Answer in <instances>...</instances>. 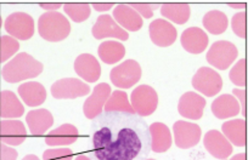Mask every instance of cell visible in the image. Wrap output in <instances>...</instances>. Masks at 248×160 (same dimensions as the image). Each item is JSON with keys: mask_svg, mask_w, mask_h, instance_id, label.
Returning <instances> with one entry per match:
<instances>
[{"mask_svg": "<svg viewBox=\"0 0 248 160\" xmlns=\"http://www.w3.org/2000/svg\"><path fill=\"white\" fill-rule=\"evenodd\" d=\"M92 160H147L150 126L137 113L104 112L90 126Z\"/></svg>", "mask_w": 248, "mask_h": 160, "instance_id": "cell-1", "label": "cell"}, {"mask_svg": "<svg viewBox=\"0 0 248 160\" xmlns=\"http://www.w3.org/2000/svg\"><path fill=\"white\" fill-rule=\"evenodd\" d=\"M43 64L27 52L16 55L8 64L1 69V76L10 84L32 79L42 74Z\"/></svg>", "mask_w": 248, "mask_h": 160, "instance_id": "cell-2", "label": "cell"}, {"mask_svg": "<svg viewBox=\"0 0 248 160\" xmlns=\"http://www.w3.org/2000/svg\"><path fill=\"white\" fill-rule=\"evenodd\" d=\"M38 30L43 39L47 42H61L71 33L70 21L57 11L43 14L38 21Z\"/></svg>", "mask_w": 248, "mask_h": 160, "instance_id": "cell-3", "label": "cell"}, {"mask_svg": "<svg viewBox=\"0 0 248 160\" xmlns=\"http://www.w3.org/2000/svg\"><path fill=\"white\" fill-rule=\"evenodd\" d=\"M109 78L114 87L129 89L141 78V67L134 59H127L112 69Z\"/></svg>", "mask_w": 248, "mask_h": 160, "instance_id": "cell-4", "label": "cell"}, {"mask_svg": "<svg viewBox=\"0 0 248 160\" xmlns=\"http://www.w3.org/2000/svg\"><path fill=\"white\" fill-rule=\"evenodd\" d=\"M132 107L138 116H149L158 106V95L154 87L149 85H140L132 92Z\"/></svg>", "mask_w": 248, "mask_h": 160, "instance_id": "cell-5", "label": "cell"}, {"mask_svg": "<svg viewBox=\"0 0 248 160\" xmlns=\"http://www.w3.org/2000/svg\"><path fill=\"white\" fill-rule=\"evenodd\" d=\"M237 47L230 42L226 40H219L211 46L207 52V61L216 68L224 71L231 66L237 57Z\"/></svg>", "mask_w": 248, "mask_h": 160, "instance_id": "cell-6", "label": "cell"}, {"mask_svg": "<svg viewBox=\"0 0 248 160\" xmlns=\"http://www.w3.org/2000/svg\"><path fill=\"white\" fill-rule=\"evenodd\" d=\"M192 87L204 96H216L223 87V80L218 72L209 67H201L192 78Z\"/></svg>", "mask_w": 248, "mask_h": 160, "instance_id": "cell-7", "label": "cell"}, {"mask_svg": "<svg viewBox=\"0 0 248 160\" xmlns=\"http://www.w3.org/2000/svg\"><path fill=\"white\" fill-rule=\"evenodd\" d=\"M90 92L89 85L76 78H63L55 82L51 87V95L54 99H78Z\"/></svg>", "mask_w": 248, "mask_h": 160, "instance_id": "cell-8", "label": "cell"}, {"mask_svg": "<svg viewBox=\"0 0 248 160\" xmlns=\"http://www.w3.org/2000/svg\"><path fill=\"white\" fill-rule=\"evenodd\" d=\"M5 29L17 40H28L34 34V20L26 13H14L5 20Z\"/></svg>", "mask_w": 248, "mask_h": 160, "instance_id": "cell-9", "label": "cell"}, {"mask_svg": "<svg viewBox=\"0 0 248 160\" xmlns=\"http://www.w3.org/2000/svg\"><path fill=\"white\" fill-rule=\"evenodd\" d=\"M176 147L189 149L195 147L201 140V128L197 124L178 120L173 126Z\"/></svg>", "mask_w": 248, "mask_h": 160, "instance_id": "cell-10", "label": "cell"}, {"mask_svg": "<svg viewBox=\"0 0 248 160\" xmlns=\"http://www.w3.org/2000/svg\"><path fill=\"white\" fill-rule=\"evenodd\" d=\"M111 87L106 83H101L95 87L93 94L85 100L83 104V113L90 120H94L96 116L102 113L107 100L111 96Z\"/></svg>", "mask_w": 248, "mask_h": 160, "instance_id": "cell-11", "label": "cell"}, {"mask_svg": "<svg viewBox=\"0 0 248 160\" xmlns=\"http://www.w3.org/2000/svg\"><path fill=\"white\" fill-rule=\"evenodd\" d=\"M93 35L95 39H105V38H116L119 40H128L129 34L127 30L119 27L118 23L109 15H101L93 26Z\"/></svg>", "mask_w": 248, "mask_h": 160, "instance_id": "cell-12", "label": "cell"}, {"mask_svg": "<svg viewBox=\"0 0 248 160\" xmlns=\"http://www.w3.org/2000/svg\"><path fill=\"white\" fill-rule=\"evenodd\" d=\"M206 100L199 94L195 92H186L179 100L178 111L179 114L187 119L199 120L203 116Z\"/></svg>", "mask_w": 248, "mask_h": 160, "instance_id": "cell-13", "label": "cell"}, {"mask_svg": "<svg viewBox=\"0 0 248 160\" xmlns=\"http://www.w3.org/2000/svg\"><path fill=\"white\" fill-rule=\"evenodd\" d=\"M204 147L207 152L217 159L224 160L232 153V145L226 140L225 136L218 130H211L206 133L203 138Z\"/></svg>", "mask_w": 248, "mask_h": 160, "instance_id": "cell-14", "label": "cell"}, {"mask_svg": "<svg viewBox=\"0 0 248 160\" xmlns=\"http://www.w3.org/2000/svg\"><path fill=\"white\" fill-rule=\"evenodd\" d=\"M150 38L157 46H170L176 40V29L168 21L157 18L150 23Z\"/></svg>", "mask_w": 248, "mask_h": 160, "instance_id": "cell-15", "label": "cell"}, {"mask_svg": "<svg viewBox=\"0 0 248 160\" xmlns=\"http://www.w3.org/2000/svg\"><path fill=\"white\" fill-rule=\"evenodd\" d=\"M27 137L26 128L20 120L3 119L0 123V140L8 145H20Z\"/></svg>", "mask_w": 248, "mask_h": 160, "instance_id": "cell-16", "label": "cell"}, {"mask_svg": "<svg viewBox=\"0 0 248 160\" xmlns=\"http://www.w3.org/2000/svg\"><path fill=\"white\" fill-rule=\"evenodd\" d=\"M75 71L88 83H95L101 75V67L99 61L89 54H82L76 58Z\"/></svg>", "mask_w": 248, "mask_h": 160, "instance_id": "cell-17", "label": "cell"}, {"mask_svg": "<svg viewBox=\"0 0 248 160\" xmlns=\"http://www.w3.org/2000/svg\"><path fill=\"white\" fill-rule=\"evenodd\" d=\"M181 45L190 54H201L208 46V35L199 27L187 28L181 34Z\"/></svg>", "mask_w": 248, "mask_h": 160, "instance_id": "cell-18", "label": "cell"}, {"mask_svg": "<svg viewBox=\"0 0 248 160\" xmlns=\"http://www.w3.org/2000/svg\"><path fill=\"white\" fill-rule=\"evenodd\" d=\"M112 16H113V20L123 27V29L125 28L130 32H137V30L141 29L142 17L128 4L117 5Z\"/></svg>", "mask_w": 248, "mask_h": 160, "instance_id": "cell-19", "label": "cell"}, {"mask_svg": "<svg viewBox=\"0 0 248 160\" xmlns=\"http://www.w3.org/2000/svg\"><path fill=\"white\" fill-rule=\"evenodd\" d=\"M78 129L72 124H63L55 130L50 131L45 137V143L51 147L57 145H70L78 140Z\"/></svg>", "mask_w": 248, "mask_h": 160, "instance_id": "cell-20", "label": "cell"}, {"mask_svg": "<svg viewBox=\"0 0 248 160\" xmlns=\"http://www.w3.org/2000/svg\"><path fill=\"white\" fill-rule=\"evenodd\" d=\"M212 113L218 119H228L236 116L241 111L237 99L232 95H221L212 103Z\"/></svg>", "mask_w": 248, "mask_h": 160, "instance_id": "cell-21", "label": "cell"}, {"mask_svg": "<svg viewBox=\"0 0 248 160\" xmlns=\"http://www.w3.org/2000/svg\"><path fill=\"white\" fill-rule=\"evenodd\" d=\"M26 121H27L31 132L37 136L43 135L44 132H46V130L51 128L52 124H54V118L47 109L40 108L28 112Z\"/></svg>", "mask_w": 248, "mask_h": 160, "instance_id": "cell-22", "label": "cell"}, {"mask_svg": "<svg viewBox=\"0 0 248 160\" xmlns=\"http://www.w3.org/2000/svg\"><path fill=\"white\" fill-rule=\"evenodd\" d=\"M0 116L3 119L20 118L25 113V107L15 94L10 90H4L0 94Z\"/></svg>", "mask_w": 248, "mask_h": 160, "instance_id": "cell-23", "label": "cell"}, {"mask_svg": "<svg viewBox=\"0 0 248 160\" xmlns=\"http://www.w3.org/2000/svg\"><path fill=\"white\" fill-rule=\"evenodd\" d=\"M18 94L27 106L37 107L46 100V90L40 83L30 82L20 85Z\"/></svg>", "mask_w": 248, "mask_h": 160, "instance_id": "cell-24", "label": "cell"}, {"mask_svg": "<svg viewBox=\"0 0 248 160\" xmlns=\"http://www.w3.org/2000/svg\"><path fill=\"white\" fill-rule=\"evenodd\" d=\"M151 135V150L156 153H164L170 148L171 135L169 128L163 123H154L150 126Z\"/></svg>", "mask_w": 248, "mask_h": 160, "instance_id": "cell-25", "label": "cell"}, {"mask_svg": "<svg viewBox=\"0 0 248 160\" xmlns=\"http://www.w3.org/2000/svg\"><path fill=\"white\" fill-rule=\"evenodd\" d=\"M221 130L229 142L237 147H245L247 142L245 119H233V120L226 121L221 126Z\"/></svg>", "mask_w": 248, "mask_h": 160, "instance_id": "cell-26", "label": "cell"}, {"mask_svg": "<svg viewBox=\"0 0 248 160\" xmlns=\"http://www.w3.org/2000/svg\"><path fill=\"white\" fill-rule=\"evenodd\" d=\"M161 14L174 23L184 25L189 21L191 9L186 3H163L161 5Z\"/></svg>", "mask_w": 248, "mask_h": 160, "instance_id": "cell-27", "label": "cell"}, {"mask_svg": "<svg viewBox=\"0 0 248 160\" xmlns=\"http://www.w3.org/2000/svg\"><path fill=\"white\" fill-rule=\"evenodd\" d=\"M99 56L106 64H114L121 61L125 55V47L114 40H106L99 46Z\"/></svg>", "mask_w": 248, "mask_h": 160, "instance_id": "cell-28", "label": "cell"}, {"mask_svg": "<svg viewBox=\"0 0 248 160\" xmlns=\"http://www.w3.org/2000/svg\"><path fill=\"white\" fill-rule=\"evenodd\" d=\"M228 17L219 10H212L204 15L203 26L212 34H221L228 28Z\"/></svg>", "mask_w": 248, "mask_h": 160, "instance_id": "cell-29", "label": "cell"}, {"mask_svg": "<svg viewBox=\"0 0 248 160\" xmlns=\"http://www.w3.org/2000/svg\"><path fill=\"white\" fill-rule=\"evenodd\" d=\"M105 112H122V113H135L132 103H129L127 94L121 90L112 92L105 104Z\"/></svg>", "mask_w": 248, "mask_h": 160, "instance_id": "cell-30", "label": "cell"}, {"mask_svg": "<svg viewBox=\"0 0 248 160\" xmlns=\"http://www.w3.org/2000/svg\"><path fill=\"white\" fill-rule=\"evenodd\" d=\"M63 10L75 22H83L90 16V5L88 3H66Z\"/></svg>", "mask_w": 248, "mask_h": 160, "instance_id": "cell-31", "label": "cell"}, {"mask_svg": "<svg viewBox=\"0 0 248 160\" xmlns=\"http://www.w3.org/2000/svg\"><path fill=\"white\" fill-rule=\"evenodd\" d=\"M20 49V44H18L17 39L13 38L11 35H1L0 39V61L5 62L8 61L10 57H13L16 52Z\"/></svg>", "mask_w": 248, "mask_h": 160, "instance_id": "cell-32", "label": "cell"}, {"mask_svg": "<svg viewBox=\"0 0 248 160\" xmlns=\"http://www.w3.org/2000/svg\"><path fill=\"white\" fill-rule=\"evenodd\" d=\"M246 64H247L246 58L240 59V61L231 68L230 73H229V78H230L231 83L235 84L236 87H245L246 84H247V79H246V74H247Z\"/></svg>", "mask_w": 248, "mask_h": 160, "instance_id": "cell-33", "label": "cell"}, {"mask_svg": "<svg viewBox=\"0 0 248 160\" xmlns=\"http://www.w3.org/2000/svg\"><path fill=\"white\" fill-rule=\"evenodd\" d=\"M73 152L70 148H52L43 153V160H72Z\"/></svg>", "mask_w": 248, "mask_h": 160, "instance_id": "cell-34", "label": "cell"}, {"mask_svg": "<svg viewBox=\"0 0 248 160\" xmlns=\"http://www.w3.org/2000/svg\"><path fill=\"white\" fill-rule=\"evenodd\" d=\"M246 16H247L246 11H242V13L236 14L232 17V20H231V26H232L233 33L237 37L242 38V39H245L246 34H247V30H246V25H247L246 20H247V17Z\"/></svg>", "mask_w": 248, "mask_h": 160, "instance_id": "cell-35", "label": "cell"}, {"mask_svg": "<svg viewBox=\"0 0 248 160\" xmlns=\"http://www.w3.org/2000/svg\"><path fill=\"white\" fill-rule=\"evenodd\" d=\"M130 8L134 9L140 16H144L145 18H151L154 15V10L158 9V6H161L162 4H150V3H130L128 4Z\"/></svg>", "mask_w": 248, "mask_h": 160, "instance_id": "cell-36", "label": "cell"}, {"mask_svg": "<svg viewBox=\"0 0 248 160\" xmlns=\"http://www.w3.org/2000/svg\"><path fill=\"white\" fill-rule=\"evenodd\" d=\"M0 154H1V160H16L17 159V152L14 148L9 147V145L1 143L0 147Z\"/></svg>", "mask_w": 248, "mask_h": 160, "instance_id": "cell-37", "label": "cell"}, {"mask_svg": "<svg viewBox=\"0 0 248 160\" xmlns=\"http://www.w3.org/2000/svg\"><path fill=\"white\" fill-rule=\"evenodd\" d=\"M232 94L235 95V96L238 99V101L241 102V106H242V114L243 116H247V113H246V90L233 89ZM240 102H238V103H240Z\"/></svg>", "mask_w": 248, "mask_h": 160, "instance_id": "cell-38", "label": "cell"}, {"mask_svg": "<svg viewBox=\"0 0 248 160\" xmlns=\"http://www.w3.org/2000/svg\"><path fill=\"white\" fill-rule=\"evenodd\" d=\"M93 8L96 11H108L109 9H112V6H114L113 3H93Z\"/></svg>", "mask_w": 248, "mask_h": 160, "instance_id": "cell-39", "label": "cell"}, {"mask_svg": "<svg viewBox=\"0 0 248 160\" xmlns=\"http://www.w3.org/2000/svg\"><path fill=\"white\" fill-rule=\"evenodd\" d=\"M39 6L47 11H56L62 6L61 3H39Z\"/></svg>", "mask_w": 248, "mask_h": 160, "instance_id": "cell-40", "label": "cell"}, {"mask_svg": "<svg viewBox=\"0 0 248 160\" xmlns=\"http://www.w3.org/2000/svg\"><path fill=\"white\" fill-rule=\"evenodd\" d=\"M230 160H247V155L246 153H240V154L233 155Z\"/></svg>", "mask_w": 248, "mask_h": 160, "instance_id": "cell-41", "label": "cell"}, {"mask_svg": "<svg viewBox=\"0 0 248 160\" xmlns=\"http://www.w3.org/2000/svg\"><path fill=\"white\" fill-rule=\"evenodd\" d=\"M229 5L231 8H235V9H245L246 8V3H229Z\"/></svg>", "mask_w": 248, "mask_h": 160, "instance_id": "cell-42", "label": "cell"}, {"mask_svg": "<svg viewBox=\"0 0 248 160\" xmlns=\"http://www.w3.org/2000/svg\"><path fill=\"white\" fill-rule=\"evenodd\" d=\"M22 160H40V159H39V158L37 157V155L30 154V155H26V157L23 158Z\"/></svg>", "mask_w": 248, "mask_h": 160, "instance_id": "cell-43", "label": "cell"}, {"mask_svg": "<svg viewBox=\"0 0 248 160\" xmlns=\"http://www.w3.org/2000/svg\"><path fill=\"white\" fill-rule=\"evenodd\" d=\"M75 160H92V159H90L89 157H87L85 154H79V155H77V157H76Z\"/></svg>", "mask_w": 248, "mask_h": 160, "instance_id": "cell-44", "label": "cell"}, {"mask_svg": "<svg viewBox=\"0 0 248 160\" xmlns=\"http://www.w3.org/2000/svg\"><path fill=\"white\" fill-rule=\"evenodd\" d=\"M147 160H156V159H147Z\"/></svg>", "mask_w": 248, "mask_h": 160, "instance_id": "cell-45", "label": "cell"}]
</instances>
